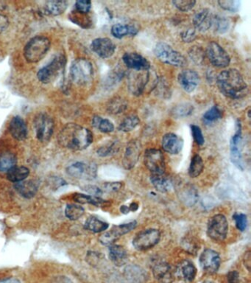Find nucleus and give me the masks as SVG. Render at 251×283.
<instances>
[{"mask_svg":"<svg viewBox=\"0 0 251 283\" xmlns=\"http://www.w3.org/2000/svg\"><path fill=\"white\" fill-rule=\"evenodd\" d=\"M193 111V105L189 103H184L174 106L171 111V114L174 117L183 118L190 115Z\"/></svg>","mask_w":251,"mask_h":283,"instance_id":"obj_37","label":"nucleus"},{"mask_svg":"<svg viewBox=\"0 0 251 283\" xmlns=\"http://www.w3.org/2000/svg\"><path fill=\"white\" fill-rule=\"evenodd\" d=\"M139 28L136 25H114L111 28V33L116 39H122L126 36H134L139 32Z\"/></svg>","mask_w":251,"mask_h":283,"instance_id":"obj_28","label":"nucleus"},{"mask_svg":"<svg viewBox=\"0 0 251 283\" xmlns=\"http://www.w3.org/2000/svg\"><path fill=\"white\" fill-rule=\"evenodd\" d=\"M189 56L196 65H201L204 62L206 52L201 46H194L189 50Z\"/></svg>","mask_w":251,"mask_h":283,"instance_id":"obj_44","label":"nucleus"},{"mask_svg":"<svg viewBox=\"0 0 251 283\" xmlns=\"http://www.w3.org/2000/svg\"><path fill=\"white\" fill-rule=\"evenodd\" d=\"M84 190L86 192L90 194L89 196H95V197H99L103 193L102 191L96 186L87 185L84 187Z\"/></svg>","mask_w":251,"mask_h":283,"instance_id":"obj_53","label":"nucleus"},{"mask_svg":"<svg viewBox=\"0 0 251 283\" xmlns=\"http://www.w3.org/2000/svg\"><path fill=\"white\" fill-rule=\"evenodd\" d=\"M155 278L161 283H172L175 274L172 266L165 261H156L152 266Z\"/></svg>","mask_w":251,"mask_h":283,"instance_id":"obj_18","label":"nucleus"},{"mask_svg":"<svg viewBox=\"0 0 251 283\" xmlns=\"http://www.w3.org/2000/svg\"><path fill=\"white\" fill-rule=\"evenodd\" d=\"M0 283H21L19 279H16V278H9V279H4V280L1 281Z\"/></svg>","mask_w":251,"mask_h":283,"instance_id":"obj_57","label":"nucleus"},{"mask_svg":"<svg viewBox=\"0 0 251 283\" xmlns=\"http://www.w3.org/2000/svg\"><path fill=\"white\" fill-rule=\"evenodd\" d=\"M228 230L229 223L223 215H215L209 219L207 225V234L214 241H224L227 236Z\"/></svg>","mask_w":251,"mask_h":283,"instance_id":"obj_9","label":"nucleus"},{"mask_svg":"<svg viewBox=\"0 0 251 283\" xmlns=\"http://www.w3.org/2000/svg\"><path fill=\"white\" fill-rule=\"evenodd\" d=\"M154 53L161 62L176 67H184L187 63V59L181 53L174 51L166 43H158L155 46Z\"/></svg>","mask_w":251,"mask_h":283,"instance_id":"obj_5","label":"nucleus"},{"mask_svg":"<svg viewBox=\"0 0 251 283\" xmlns=\"http://www.w3.org/2000/svg\"><path fill=\"white\" fill-rule=\"evenodd\" d=\"M174 274L179 279L185 282H192L195 279L197 269L192 261L184 260L179 264L174 270Z\"/></svg>","mask_w":251,"mask_h":283,"instance_id":"obj_23","label":"nucleus"},{"mask_svg":"<svg viewBox=\"0 0 251 283\" xmlns=\"http://www.w3.org/2000/svg\"><path fill=\"white\" fill-rule=\"evenodd\" d=\"M204 164L202 158L199 155H195L191 160L189 168V175L190 177L196 178L200 176L204 170Z\"/></svg>","mask_w":251,"mask_h":283,"instance_id":"obj_38","label":"nucleus"},{"mask_svg":"<svg viewBox=\"0 0 251 283\" xmlns=\"http://www.w3.org/2000/svg\"><path fill=\"white\" fill-rule=\"evenodd\" d=\"M161 233L158 229H149L138 233L133 240V246L136 250H148L159 244Z\"/></svg>","mask_w":251,"mask_h":283,"instance_id":"obj_10","label":"nucleus"},{"mask_svg":"<svg viewBox=\"0 0 251 283\" xmlns=\"http://www.w3.org/2000/svg\"><path fill=\"white\" fill-rule=\"evenodd\" d=\"M123 62L132 70H148L150 64L145 58L137 53H126L122 57Z\"/></svg>","mask_w":251,"mask_h":283,"instance_id":"obj_20","label":"nucleus"},{"mask_svg":"<svg viewBox=\"0 0 251 283\" xmlns=\"http://www.w3.org/2000/svg\"><path fill=\"white\" fill-rule=\"evenodd\" d=\"M139 123H140L139 118L134 114H131V115L126 116L123 120L122 123L119 124V130L123 132H129V131L135 129L139 126Z\"/></svg>","mask_w":251,"mask_h":283,"instance_id":"obj_40","label":"nucleus"},{"mask_svg":"<svg viewBox=\"0 0 251 283\" xmlns=\"http://www.w3.org/2000/svg\"><path fill=\"white\" fill-rule=\"evenodd\" d=\"M214 16L209 9H203L194 16L193 23L194 29L200 32H206L210 29L214 22Z\"/></svg>","mask_w":251,"mask_h":283,"instance_id":"obj_25","label":"nucleus"},{"mask_svg":"<svg viewBox=\"0 0 251 283\" xmlns=\"http://www.w3.org/2000/svg\"><path fill=\"white\" fill-rule=\"evenodd\" d=\"M229 283H239V274L237 271H232L229 273Z\"/></svg>","mask_w":251,"mask_h":283,"instance_id":"obj_54","label":"nucleus"},{"mask_svg":"<svg viewBox=\"0 0 251 283\" xmlns=\"http://www.w3.org/2000/svg\"><path fill=\"white\" fill-rule=\"evenodd\" d=\"M9 131L11 136L16 140H24L28 132L26 121L21 116H14L10 122Z\"/></svg>","mask_w":251,"mask_h":283,"instance_id":"obj_24","label":"nucleus"},{"mask_svg":"<svg viewBox=\"0 0 251 283\" xmlns=\"http://www.w3.org/2000/svg\"><path fill=\"white\" fill-rule=\"evenodd\" d=\"M217 83L219 91L232 99H241L248 93V86L243 76L237 69L222 71L217 76Z\"/></svg>","mask_w":251,"mask_h":283,"instance_id":"obj_2","label":"nucleus"},{"mask_svg":"<svg viewBox=\"0 0 251 283\" xmlns=\"http://www.w3.org/2000/svg\"><path fill=\"white\" fill-rule=\"evenodd\" d=\"M142 152V144L138 139L130 141L124 151L123 158V166L126 170H131L135 167Z\"/></svg>","mask_w":251,"mask_h":283,"instance_id":"obj_16","label":"nucleus"},{"mask_svg":"<svg viewBox=\"0 0 251 283\" xmlns=\"http://www.w3.org/2000/svg\"><path fill=\"white\" fill-rule=\"evenodd\" d=\"M85 228L94 233L104 232L109 228V224L94 216L88 218L85 222Z\"/></svg>","mask_w":251,"mask_h":283,"instance_id":"obj_34","label":"nucleus"},{"mask_svg":"<svg viewBox=\"0 0 251 283\" xmlns=\"http://www.w3.org/2000/svg\"><path fill=\"white\" fill-rule=\"evenodd\" d=\"M17 163L16 155L10 151L0 154V172H8Z\"/></svg>","mask_w":251,"mask_h":283,"instance_id":"obj_35","label":"nucleus"},{"mask_svg":"<svg viewBox=\"0 0 251 283\" xmlns=\"http://www.w3.org/2000/svg\"><path fill=\"white\" fill-rule=\"evenodd\" d=\"M92 126L103 133L113 132L114 130V124L111 121L99 116H94L93 117Z\"/></svg>","mask_w":251,"mask_h":283,"instance_id":"obj_36","label":"nucleus"},{"mask_svg":"<svg viewBox=\"0 0 251 283\" xmlns=\"http://www.w3.org/2000/svg\"><path fill=\"white\" fill-rule=\"evenodd\" d=\"M245 264L246 266H247V269H250V251H247V253L245 254Z\"/></svg>","mask_w":251,"mask_h":283,"instance_id":"obj_56","label":"nucleus"},{"mask_svg":"<svg viewBox=\"0 0 251 283\" xmlns=\"http://www.w3.org/2000/svg\"><path fill=\"white\" fill-rule=\"evenodd\" d=\"M76 202L80 204H90L94 206H99L102 204L104 201L99 197L89 196V195L81 194V193H76L73 197Z\"/></svg>","mask_w":251,"mask_h":283,"instance_id":"obj_42","label":"nucleus"},{"mask_svg":"<svg viewBox=\"0 0 251 283\" xmlns=\"http://www.w3.org/2000/svg\"><path fill=\"white\" fill-rule=\"evenodd\" d=\"M109 255L111 262L118 267L124 266L129 261L127 251L119 245L112 244L109 246Z\"/></svg>","mask_w":251,"mask_h":283,"instance_id":"obj_26","label":"nucleus"},{"mask_svg":"<svg viewBox=\"0 0 251 283\" xmlns=\"http://www.w3.org/2000/svg\"><path fill=\"white\" fill-rule=\"evenodd\" d=\"M39 186V183L37 181L28 180L16 183L14 187L20 196L26 199H31L36 196Z\"/></svg>","mask_w":251,"mask_h":283,"instance_id":"obj_27","label":"nucleus"},{"mask_svg":"<svg viewBox=\"0 0 251 283\" xmlns=\"http://www.w3.org/2000/svg\"><path fill=\"white\" fill-rule=\"evenodd\" d=\"M120 148V144L118 140L113 141L112 143H109L103 147L99 148L97 151V154L102 157H106V156H112L115 154L119 151Z\"/></svg>","mask_w":251,"mask_h":283,"instance_id":"obj_43","label":"nucleus"},{"mask_svg":"<svg viewBox=\"0 0 251 283\" xmlns=\"http://www.w3.org/2000/svg\"><path fill=\"white\" fill-rule=\"evenodd\" d=\"M66 64V58L64 55H58L46 66L39 69L37 73L38 79L42 84H47L58 78L64 70Z\"/></svg>","mask_w":251,"mask_h":283,"instance_id":"obj_6","label":"nucleus"},{"mask_svg":"<svg viewBox=\"0 0 251 283\" xmlns=\"http://www.w3.org/2000/svg\"><path fill=\"white\" fill-rule=\"evenodd\" d=\"M150 81V73L148 70H132L128 76V86L134 96H139L145 91Z\"/></svg>","mask_w":251,"mask_h":283,"instance_id":"obj_8","label":"nucleus"},{"mask_svg":"<svg viewBox=\"0 0 251 283\" xmlns=\"http://www.w3.org/2000/svg\"><path fill=\"white\" fill-rule=\"evenodd\" d=\"M30 175V171L24 166H15L7 172V179L13 183L24 181Z\"/></svg>","mask_w":251,"mask_h":283,"instance_id":"obj_31","label":"nucleus"},{"mask_svg":"<svg viewBox=\"0 0 251 283\" xmlns=\"http://www.w3.org/2000/svg\"><path fill=\"white\" fill-rule=\"evenodd\" d=\"M242 137L240 123H237V131L232 136L230 143L231 160L234 166L241 171L244 170L243 159H242Z\"/></svg>","mask_w":251,"mask_h":283,"instance_id":"obj_15","label":"nucleus"},{"mask_svg":"<svg viewBox=\"0 0 251 283\" xmlns=\"http://www.w3.org/2000/svg\"><path fill=\"white\" fill-rule=\"evenodd\" d=\"M122 187V184L120 182H111L105 184L104 189L107 192H116V191H119Z\"/></svg>","mask_w":251,"mask_h":283,"instance_id":"obj_52","label":"nucleus"},{"mask_svg":"<svg viewBox=\"0 0 251 283\" xmlns=\"http://www.w3.org/2000/svg\"><path fill=\"white\" fill-rule=\"evenodd\" d=\"M144 161L151 174H165V160L160 150L156 148L147 149L144 154Z\"/></svg>","mask_w":251,"mask_h":283,"instance_id":"obj_12","label":"nucleus"},{"mask_svg":"<svg viewBox=\"0 0 251 283\" xmlns=\"http://www.w3.org/2000/svg\"><path fill=\"white\" fill-rule=\"evenodd\" d=\"M85 210L82 206L78 204H68L65 208V216L71 221H76L84 216Z\"/></svg>","mask_w":251,"mask_h":283,"instance_id":"obj_41","label":"nucleus"},{"mask_svg":"<svg viewBox=\"0 0 251 283\" xmlns=\"http://www.w3.org/2000/svg\"><path fill=\"white\" fill-rule=\"evenodd\" d=\"M179 196L181 201L187 206H193L198 199L197 190L190 184H186L179 189Z\"/></svg>","mask_w":251,"mask_h":283,"instance_id":"obj_29","label":"nucleus"},{"mask_svg":"<svg viewBox=\"0 0 251 283\" xmlns=\"http://www.w3.org/2000/svg\"><path fill=\"white\" fill-rule=\"evenodd\" d=\"M36 136L41 143L49 141L54 131V121L53 118L45 113H40L35 116L33 121Z\"/></svg>","mask_w":251,"mask_h":283,"instance_id":"obj_7","label":"nucleus"},{"mask_svg":"<svg viewBox=\"0 0 251 283\" xmlns=\"http://www.w3.org/2000/svg\"><path fill=\"white\" fill-rule=\"evenodd\" d=\"M172 4L179 11L187 12L194 8L196 2L194 0H174L172 2Z\"/></svg>","mask_w":251,"mask_h":283,"instance_id":"obj_47","label":"nucleus"},{"mask_svg":"<svg viewBox=\"0 0 251 283\" xmlns=\"http://www.w3.org/2000/svg\"><path fill=\"white\" fill-rule=\"evenodd\" d=\"M74 8H76L74 12L81 13V14H88L91 11V3L86 0H80L76 2Z\"/></svg>","mask_w":251,"mask_h":283,"instance_id":"obj_49","label":"nucleus"},{"mask_svg":"<svg viewBox=\"0 0 251 283\" xmlns=\"http://www.w3.org/2000/svg\"><path fill=\"white\" fill-rule=\"evenodd\" d=\"M51 40L44 36H36L32 38L24 49V56L29 63H37L43 59L51 48Z\"/></svg>","mask_w":251,"mask_h":283,"instance_id":"obj_3","label":"nucleus"},{"mask_svg":"<svg viewBox=\"0 0 251 283\" xmlns=\"http://www.w3.org/2000/svg\"><path fill=\"white\" fill-rule=\"evenodd\" d=\"M150 181L154 187L159 192L167 193L172 189V181L165 174H151Z\"/></svg>","mask_w":251,"mask_h":283,"instance_id":"obj_30","label":"nucleus"},{"mask_svg":"<svg viewBox=\"0 0 251 283\" xmlns=\"http://www.w3.org/2000/svg\"><path fill=\"white\" fill-rule=\"evenodd\" d=\"M97 171L95 164L84 161H76L66 168V173L71 177L87 180L95 179Z\"/></svg>","mask_w":251,"mask_h":283,"instance_id":"obj_11","label":"nucleus"},{"mask_svg":"<svg viewBox=\"0 0 251 283\" xmlns=\"http://www.w3.org/2000/svg\"><path fill=\"white\" fill-rule=\"evenodd\" d=\"M138 208H139V205L136 203H132L129 206L130 211H132V212H135L137 210Z\"/></svg>","mask_w":251,"mask_h":283,"instance_id":"obj_58","label":"nucleus"},{"mask_svg":"<svg viewBox=\"0 0 251 283\" xmlns=\"http://www.w3.org/2000/svg\"><path fill=\"white\" fill-rule=\"evenodd\" d=\"M206 56L214 66L219 68L227 67L231 62L227 52L217 43L212 41L206 48Z\"/></svg>","mask_w":251,"mask_h":283,"instance_id":"obj_13","label":"nucleus"},{"mask_svg":"<svg viewBox=\"0 0 251 283\" xmlns=\"http://www.w3.org/2000/svg\"><path fill=\"white\" fill-rule=\"evenodd\" d=\"M221 259L217 251L210 249H206L203 251L200 257V264L203 270L214 274L219 270Z\"/></svg>","mask_w":251,"mask_h":283,"instance_id":"obj_17","label":"nucleus"},{"mask_svg":"<svg viewBox=\"0 0 251 283\" xmlns=\"http://www.w3.org/2000/svg\"><path fill=\"white\" fill-rule=\"evenodd\" d=\"M213 24L215 26V31L219 34H223L227 32L229 26H230L229 19H226L225 17H220V16L214 19Z\"/></svg>","mask_w":251,"mask_h":283,"instance_id":"obj_46","label":"nucleus"},{"mask_svg":"<svg viewBox=\"0 0 251 283\" xmlns=\"http://www.w3.org/2000/svg\"><path fill=\"white\" fill-rule=\"evenodd\" d=\"M222 111L218 106H214L203 116V121L206 125H210L222 119Z\"/></svg>","mask_w":251,"mask_h":283,"instance_id":"obj_39","label":"nucleus"},{"mask_svg":"<svg viewBox=\"0 0 251 283\" xmlns=\"http://www.w3.org/2000/svg\"><path fill=\"white\" fill-rule=\"evenodd\" d=\"M178 80L183 89L189 93L195 90L200 81L199 75L192 69H185L181 72Z\"/></svg>","mask_w":251,"mask_h":283,"instance_id":"obj_21","label":"nucleus"},{"mask_svg":"<svg viewBox=\"0 0 251 283\" xmlns=\"http://www.w3.org/2000/svg\"><path fill=\"white\" fill-rule=\"evenodd\" d=\"M233 219L235 221L237 229L241 232H244L247 226V216L244 213H236L233 216Z\"/></svg>","mask_w":251,"mask_h":283,"instance_id":"obj_48","label":"nucleus"},{"mask_svg":"<svg viewBox=\"0 0 251 283\" xmlns=\"http://www.w3.org/2000/svg\"><path fill=\"white\" fill-rule=\"evenodd\" d=\"M58 139L63 147L72 151H82L92 143L93 134L90 130L80 125L69 123L61 130Z\"/></svg>","mask_w":251,"mask_h":283,"instance_id":"obj_1","label":"nucleus"},{"mask_svg":"<svg viewBox=\"0 0 251 283\" xmlns=\"http://www.w3.org/2000/svg\"><path fill=\"white\" fill-rule=\"evenodd\" d=\"M129 103L122 97L116 96L110 100L107 104V110L111 114H119L127 109Z\"/></svg>","mask_w":251,"mask_h":283,"instance_id":"obj_32","label":"nucleus"},{"mask_svg":"<svg viewBox=\"0 0 251 283\" xmlns=\"http://www.w3.org/2000/svg\"><path fill=\"white\" fill-rule=\"evenodd\" d=\"M161 145H162L163 149L168 154L176 155L179 154L182 151L184 147V140L177 134L169 133L162 138Z\"/></svg>","mask_w":251,"mask_h":283,"instance_id":"obj_22","label":"nucleus"},{"mask_svg":"<svg viewBox=\"0 0 251 283\" xmlns=\"http://www.w3.org/2000/svg\"><path fill=\"white\" fill-rule=\"evenodd\" d=\"M67 6L68 3L66 1H48L46 2L44 9L46 14L58 16L66 11Z\"/></svg>","mask_w":251,"mask_h":283,"instance_id":"obj_33","label":"nucleus"},{"mask_svg":"<svg viewBox=\"0 0 251 283\" xmlns=\"http://www.w3.org/2000/svg\"><path fill=\"white\" fill-rule=\"evenodd\" d=\"M137 226L136 221H130L126 224H120L113 226L109 232H105L99 238V242L104 246H111L114 244L116 240L119 239L121 236L127 234L134 230Z\"/></svg>","mask_w":251,"mask_h":283,"instance_id":"obj_14","label":"nucleus"},{"mask_svg":"<svg viewBox=\"0 0 251 283\" xmlns=\"http://www.w3.org/2000/svg\"><path fill=\"white\" fill-rule=\"evenodd\" d=\"M91 51L102 58H111L116 51V45L108 38H98L93 40L91 44Z\"/></svg>","mask_w":251,"mask_h":283,"instance_id":"obj_19","label":"nucleus"},{"mask_svg":"<svg viewBox=\"0 0 251 283\" xmlns=\"http://www.w3.org/2000/svg\"><path fill=\"white\" fill-rule=\"evenodd\" d=\"M52 283H71L69 279L64 277H60L56 278Z\"/></svg>","mask_w":251,"mask_h":283,"instance_id":"obj_55","label":"nucleus"},{"mask_svg":"<svg viewBox=\"0 0 251 283\" xmlns=\"http://www.w3.org/2000/svg\"><path fill=\"white\" fill-rule=\"evenodd\" d=\"M204 283H212V282H210V281H206V282H204Z\"/></svg>","mask_w":251,"mask_h":283,"instance_id":"obj_60","label":"nucleus"},{"mask_svg":"<svg viewBox=\"0 0 251 283\" xmlns=\"http://www.w3.org/2000/svg\"><path fill=\"white\" fill-rule=\"evenodd\" d=\"M218 3L222 9L232 13L238 11L241 6V2L239 0H221Z\"/></svg>","mask_w":251,"mask_h":283,"instance_id":"obj_45","label":"nucleus"},{"mask_svg":"<svg viewBox=\"0 0 251 283\" xmlns=\"http://www.w3.org/2000/svg\"><path fill=\"white\" fill-rule=\"evenodd\" d=\"M120 211L124 214H128L130 212L129 206H122L120 208Z\"/></svg>","mask_w":251,"mask_h":283,"instance_id":"obj_59","label":"nucleus"},{"mask_svg":"<svg viewBox=\"0 0 251 283\" xmlns=\"http://www.w3.org/2000/svg\"><path fill=\"white\" fill-rule=\"evenodd\" d=\"M190 127L191 130H192V135H193L194 141H195L196 143L199 145V146H203L204 143H205V139H204L202 130L200 129L199 126H196V125H192Z\"/></svg>","mask_w":251,"mask_h":283,"instance_id":"obj_50","label":"nucleus"},{"mask_svg":"<svg viewBox=\"0 0 251 283\" xmlns=\"http://www.w3.org/2000/svg\"><path fill=\"white\" fill-rule=\"evenodd\" d=\"M70 76L73 82L79 86H86L92 81L94 68L89 60L78 58L71 64Z\"/></svg>","mask_w":251,"mask_h":283,"instance_id":"obj_4","label":"nucleus"},{"mask_svg":"<svg viewBox=\"0 0 251 283\" xmlns=\"http://www.w3.org/2000/svg\"><path fill=\"white\" fill-rule=\"evenodd\" d=\"M181 39L186 43H191L197 38L196 31L194 28H188L186 31L181 33Z\"/></svg>","mask_w":251,"mask_h":283,"instance_id":"obj_51","label":"nucleus"}]
</instances>
